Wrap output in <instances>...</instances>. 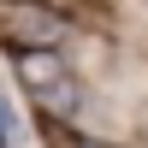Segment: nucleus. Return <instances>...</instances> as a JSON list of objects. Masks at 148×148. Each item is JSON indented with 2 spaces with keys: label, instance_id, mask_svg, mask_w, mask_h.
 <instances>
[{
  "label": "nucleus",
  "instance_id": "nucleus-1",
  "mask_svg": "<svg viewBox=\"0 0 148 148\" xmlns=\"http://www.w3.org/2000/svg\"><path fill=\"white\" fill-rule=\"evenodd\" d=\"M12 77L18 89L42 107L53 125H83L89 113V95H83V77L71 71V59L59 47H30V53H12Z\"/></svg>",
  "mask_w": 148,
  "mask_h": 148
},
{
  "label": "nucleus",
  "instance_id": "nucleus-2",
  "mask_svg": "<svg viewBox=\"0 0 148 148\" xmlns=\"http://www.w3.org/2000/svg\"><path fill=\"white\" fill-rule=\"evenodd\" d=\"M77 24L53 6V0H0V47L30 53V47H59L65 53Z\"/></svg>",
  "mask_w": 148,
  "mask_h": 148
},
{
  "label": "nucleus",
  "instance_id": "nucleus-3",
  "mask_svg": "<svg viewBox=\"0 0 148 148\" xmlns=\"http://www.w3.org/2000/svg\"><path fill=\"white\" fill-rule=\"evenodd\" d=\"M24 142V130H18V113H12V101L0 95V148H18Z\"/></svg>",
  "mask_w": 148,
  "mask_h": 148
},
{
  "label": "nucleus",
  "instance_id": "nucleus-4",
  "mask_svg": "<svg viewBox=\"0 0 148 148\" xmlns=\"http://www.w3.org/2000/svg\"><path fill=\"white\" fill-rule=\"evenodd\" d=\"M65 148H113V142H95V136H77V142H65Z\"/></svg>",
  "mask_w": 148,
  "mask_h": 148
}]
</instances>
